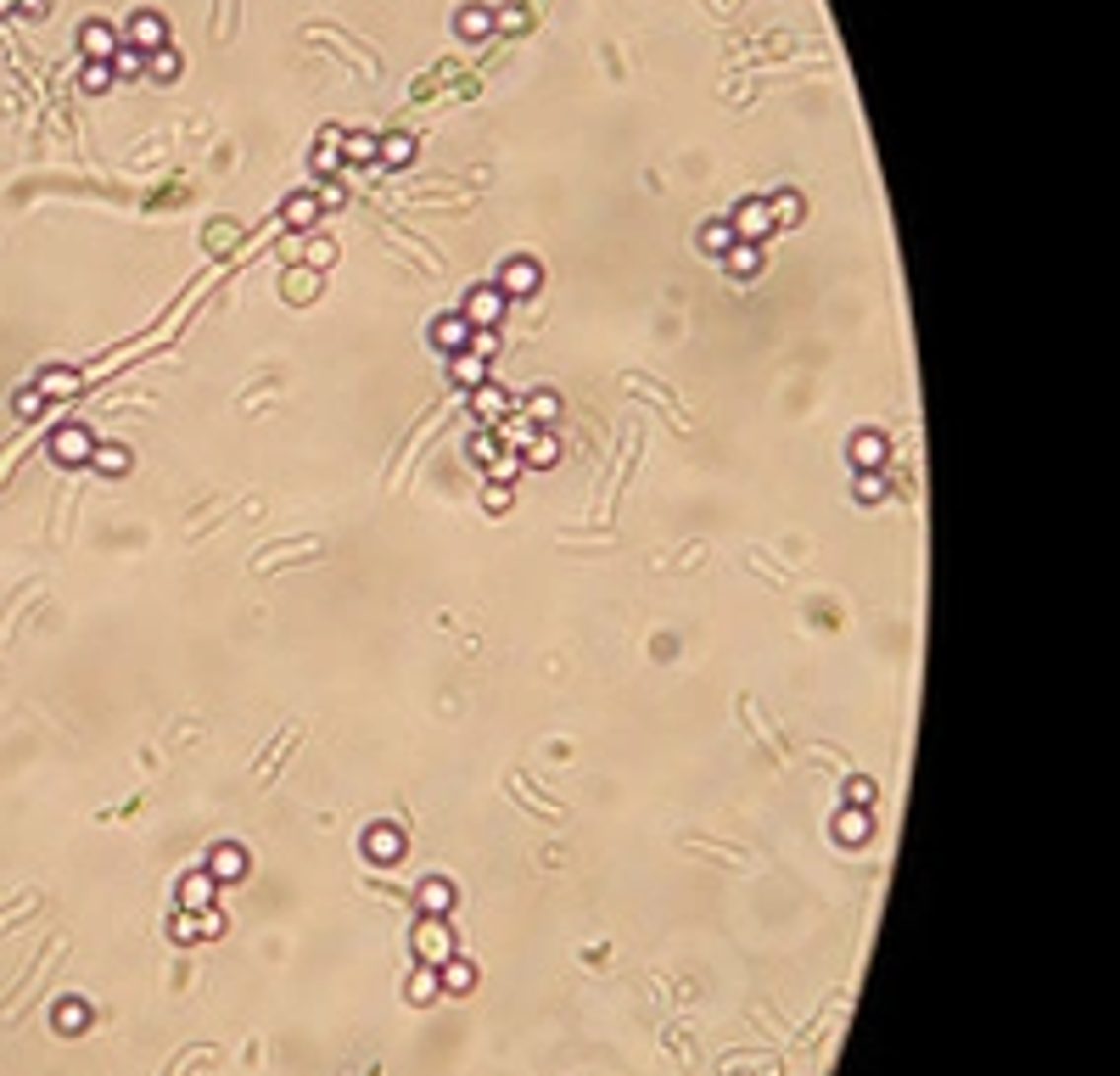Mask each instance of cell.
<instances>
[{
  "label": "cell",
  "instance_id": "1",
  "mask_svg": "<svg viewBox=\"0 0 1120 1076\" xmlns=\"http://www.w3.org/2000/svg\"><path fill=\"white\" fill-rule=\"evenodd\" d=\"M410 948H414V964H443L448 954H460V948H454V931H448V920H431V914H420V920H414Z\"/></svg>",
  "mask_w": 1120,
  "mask_h": 1076
},
{
  "label": "cell",
  "instance_id": "2",
  "mask_svg": "<svg viewBox=\"0 0 1120 1076\" xmlns=\"http://www.w3.org/2000/svg\"><path fill=\"white\" fill-rule=\"evenodd\" d=\"M493 286H499L510 303H521V297H533L538 286H544V264H538L533 253H516V259H504V264H499Z\"/></svg>",
  "mask_w": 1120,
  "mask_h": 1076
},
{
  "label": "cell",
  "instance_id": "3",
  "mask_svg": "<svg viewBox=\"0 0 1120 1076\" xmlns=\"http://www.w3.org/2000/svg\"><path fill=\"white\" fill-rule=\"evenodd\" d=\"M90 454H96V432H90V426L68 421V426H56V432H51V460H56L62 471L90 466Z\"/></svg>",
  "mask_w": 1120,
  "mask_h": 1076
},
{
  "label": "cell",
  "instance_id": "4",
  "mask_svg": "<svg viewBox=\"0 0 1120 1076\" xmlns=\"http://www.w3.org/2000/svg\"><path fill=\"white\" fill-rule=\"evenodd\" d=\"M359 852H364V864H376V869H393V864H404V830L398 824H364V835H359Z\"/></svg>",
  "mask_w": 1120,
  "mask_h": 1076
},
{
  "label": "cell",
  "instance_id": "5",
  "mask_svg": "<svg viewBox=\"0 0 1120 1076\" xmlns=\"http://www.w3.org/2000/svg\"><path fill=\"white\" fill-rule=\"evenodd\" d=\"M471 320V331H487V326H504V314H510V297L487 280V286H471L466 292V309H460Z\"/></svg>",
  "mask_w": 1120,
  "mask_h": 1076
},
{
  "label": "cell",
  "instance_id": "6",
  "mask_svg": "<svg viewBox=\"0 0 1120 1076\" xmlns=\"http://www.w3.org/2000/svg\"><path fill=\"white\" fill-rule=\"evenodd\" d=\"M123 45H135V51H163V45H169V18L152 12V6L129 12V23H123Z\"/></svg>",
  "mask_w": 1120,
  "mask_h": 1076
},
{
  "label": "cell",
  "instance_id": "7",
  "mask_svg": "<svg viewBox=\"0 0 1120 1076\" xmlns=\"http://www.w3.org/2000/svg\"><path fill=\"white\" fill-rule=\"evenodd\" d=\"M174 903L186 908V914H202V908L219 903V881H213L207 869H186V875H180V885H174Z\"/></svg>",
  "mask_w": 1120,
  "mask_h": 1076
},
{
  "label": "cell",
  "instance_id": "8",
  "mask_svg": "<svg viewBox=\"0 0 1120 1076\" xmlns=\"http://www.w3.org/2000/svg\"><path fill=\"white\" fill-rule=\"evenodd\" d=\"M123 45V29H112L107 18H85L79 23V51L85 62H112V51Z\"/></svg>",
  "mask_w": 1120,
  "mask_h": 1076
},
{
  "label": "cell",
  "instance_id": "9",
  "mask_svg": "<svg viewBox=\"0 0 1120 1076\" xmlns=\"http://www.w3.org/2000/svg\"><path fill=\"white\" fill-rule=\"evenodd\" d=\"M728 225H734V236L751 242V247H762L768 236H774V219H768V202H762V196H745L740 208L728 213Z\"/></svg>",
  "mask_w": 1120,
  "mask_h": 1076
},
{
  "label": "cell",
  "instance_id": "10",
  "mask_svg": "<svg viewBox=\"0 0 1120 1076\" xmlns=\"http://www.w3.org/2000/svg\"><path fill=\"white\" fill-rule=\"evenodd\" d=\"M846 454H852V466L858 471H885V460H891V437L874 432V426H862V432H852Z\"/></svg>",
  "mask_w": 1120,
  "mask_h": 1076
},
{
  "label": "cell",
  "instance_id": "11",
  "mask_svg": "<svg viewBox=\"0 0 1120 1076\" xmlns=\"http://www.w3.org/2000/svg\"><path fill=\"white\" fill-rule=\"evenodd\" d=\"M454 897H460V891H454V881H448V875H426V881L414 885V908H420V914H431V920H448Z\"/></svg>",
  "mask_w": 1120,
  "mask_h": 1076
},
{
  "label": "cell",
  "instance_id": "12",
  "mask_svg": "<svg viewBox=\"0 0 1120 1076\" xmlns=\"http://www.w3.org/2000/svg\"><path fill=\"white\" fill-rule=\"evenodd\" d=\"M437 987H443V998H471L477 992V964L466 954H448L437 964Z\"/></svg>",
  "mask_w": 1120,
  "mask_h": 1076
},
{
  "label": "cell",
  "instance_id": "13",
  "mask_svg": "<svg viewBox=\"0 0 1120 1076\" xmlns=\"http://www.w3.org/2000/svg\"><path fill=\"white\" fill-rule=\"evenodd\" d=\"M431 343H437V353H443V359L466 353V347H471V320H466L460 309H454V314H437V326H431Z\"/></svg>",
  "mask_w": 1120,
  "mask_h": 1076
},
{
  "label": "cell",
  "instance_id": "14",
  "mask_svg": "<svg viewBox=\"0 0 1120 1076\" xmlns=\"http://www.w3.org/2000/svg\"><path fill=\"white\" fill-rule=\"evenodd\" d=\"M516 410L533 421L538 432H555V421H560V410H566V404H560V393H555V387H533V393H527Z\"/></svg>",
  "mask_w": 1120,
  "mask_h": 1076
},
{
  "label": "cell",
  "instance_id": "15",
  "mask_svg": "<svg viewBox=\"0 0 1120 1076\" xmlns=\"http://www.w3.org/2000/svg\"><path fill=\"white\" fill-rule=\"evenodd\" d=\"M835 841H841V847L874 841V807H841V813H835Z\"/></svg>",
  "mask_w": 1120,
  "mask_h": 1076
},
{
  "label": "cell",
  "instance_id": "16",
  "mask_svg": "<svg viewBox=\"0 0 1120 1076\" xmlns=\"http://www.w3.org/2000/svg\"><path fill=\"white\" fill-rule=\"evenodd\" d=\"M207 875H213V881H219V885H230V881H247V852L242 847H236V841H219V847H213V852H207Z\"/></svg>",
  "mask_w": 1120,
  "mask_h": 1076
},
{
  "label": "cell",
  "instance_id": "17",
  "mask_svg": "<svg viewBox=\"0 0 1120 1076\" xmlns=\"http://www.w3.org/2000/svg\"><path fill=\"white\" fill-rule=\"evenodd\" d=\"M493 29H499V23H493V6H483V0H466V6L454 12V35L471 39V45H477V39H487Z\"/></svg>",
  "mask_w": 1120,
  "mask_h": 1076
},
{
  "label": "cell",
  "instance_id": "18",
  "mask_svg": "<svg viewBox=\"0 0 1120 1076\" xmlns=\"http://www.w3.org/2000/svg\"><path fill=\"white\" fill-rule=\"evenodd\" d=\"M35 387L45 393V399H79V393H85V376H79L73 365H45L35 376Z\"/></svg>",
  "mask_w": 1120,
  "mask_h": 1076
},
{
  "label": "cell",
  "instance_id": "19",
  "mask_svg": "<svg viewBox=\"0 0 1120 1076\" xmlns=\"http://www.w3.org/2000/svg\"><path fill=\"white\" fill-rule=\"evenodd\" d=\"M309 169L320 174V180H331V174L342 169V129H336V123L320 129V140H314V152H309Z\"/></svg>",
  "mask_w": 1120,
  "mask_h": 1076
},
{
  "label": "cell",
  "instance_id": "20",
  "mask_svg": "<svg viewBox=\"0 0 1120 1076\" xmlns=\"http://www.w3.org/2000/svg\"><path fill=\"white\" fill-rule=\"evenodd\" d=\"M471 410L483 421H504V416H516V399L499 382H483V387H471Z\"/></svg>",
  "mask_w": 1120,
  "mask_h": 1076
},
{
  "label": "cell",
  "instance_id": "21",
  "mask_svg": "<svg viewBox=\"0 0 1120 1076\" xmlns=\"http://www.w3.org/2000/svg\"><path fill=\"white\" fill-rule=\"evenodd\" d=\"M521 466H527V471H555V466H560V437H555V432H533L527 443H521Z\"/></svg>",
  "mask_w": 1120,
  "mask_h": 1076
},
{
  "label": "cell",
  "instance_id": "22",
  "mask_svg": "<svg viewBox=\"0 0 1120 1076\" xmlns=\"http://www.w3.org/2000/svg\"><path fill=\"white\" fill-rule=\"evenodd\" d=\"M768 202V219H774V230H790V225H801V213H807V202H801V192H774V196H762Z\"/></svg>",
  "mask_w": 1120,
  "mask_h": 1076
},
{
  "label": "cell",
  "instance_id": "23",
  "mask_svg": "<svg viewBox=\"0 0 1120 1076\" xmlns=\"http://www.w3.org/2000/svg\"><path fill=\"white\" fill-rule=\"evenodd\" d=\"M342 163H381L376 129H342Z\"/></svg>",
  "mask_w": 1120,
  "mask_h": 1076
},
{
  "label": "cell",
  "instance_id": "24",
  "mask_svg": "<svg viewBox=\"0 0 1120 1076\" xmlns=\"http://www.w3.org/2000/svg\"><path fill=\"white\" fill-rule=\"evenodd\" d=\"M90 471H102V477H129V471H135V454L123 449V443H96Z\"/></svg>",
  "mask_w": 1120,
  "mask_h": 1076
},
{
  "label": "cell",
  "instance_id": "25",
  "mask_svg": "<svg viewBox=\"0 0 1120 1076\" xmlns=\"http://www.w3.org/2000/svg\"><path fill=\"white\" fill-rule=\"evenodd\" d=\"M723 269H728V275H734V280H757V275H762V247H751V242H734V247H728V253H723Z\"/></svg>",
  "mask_w": 1120,
  "mask_h": 1076
},
{
  "label": "cell",
  "instance_id": "26",
  "mask_svg": "<svg viewBox=\"0 0 1120 1076\" xmlns=\"http://www.w3.org/2000/svg\"><path fill=\"white\" fill-rule=\"evenodd\" d=\"M280 219L292 230H314L320 225V202H314V192H292L286 196V208H280Z\"/></svg>",
  "mask_w": 1120,
  "mask_h": 1076
},
{
  "label": "cell",
  "instance_id": "27",
  "mask_svg": "<svg viewBox=\"0 0 1120 1076\" xmlns=\"http://www.w3.org/2000/svg\"><path fill=\"white\" fill-rule=\"evenodd\" d=\"M414 152H420V140H414L410 129H393V135H381V163H387V169H404V163H414Z\"/></svg>",
  "mask_w": 1120,
  "mask_h": 1076
},
{
  "label": "cell",
  "instance_id": "28",
  "mask_svg": "<svg viewBox=\"0 0 1120 1076\" xmlns=\"http://www.w3.org/2000/svg\"><path fill=\"white\" fill-rule=\"evenodd\" d=\"M404 998H410V1004H437V998H443V987H437V964H414Z\"/></svg>",
  "mask_w": 1120,
  "mask_h": 1076
},
{
  "label": "cell",
  "instance_id": "29",
  "mask_svg": "<svg viewBox=\"0 0 1120 1076\" xmlns=\"http://www.w3.org/2000/svg\"><path fill=\"white\" fill-rule=\"evenodd\" d=\"M51 1021H56V1032H62V1038H79V1032L90 1026V1004H85V998H62V1004L51 1009Z\"/></svg>",
  "mask_w": 1120,
  "mask_h": 1076
},
{
  "label": "cell",
  "instance_id": "30",
  "mask_svg": "<svg viewBox=\"0 0 1120 1076\" xmlns=\"http://www.w3.org/2000/svg\"><path fill=\"white\" fill-rule=\"evenodd\" d=\"M448 382L454 387H483L487 382V359H477V353H454V359H448Z\"/></svg>",
  "mask_w": 1120,
  "mask_h": 1076
},
{
  "label": "cell",
  "instance_id": "31",
  "mask_svg": "<svg viewBox=\"0 0 1120 1076\" xmlns=\"http://www.w3.org/2000/svg\"><path fill=\"white\" fill-rule=\"evenodd\" d=\"M695 242L707 247L711 259H723V253H728V247H734V242H740V236H734V225H728V219H707V225H701V236H695Z\"/></svg>",
  "mask_w": 1120,
  "mask_h": 1076
},
{
  "label": "cell",
  "instance_id": "32",
  "mask_svg": "<svg viewBox=\"0 0 1120 1076\" xmlns=\"http://www.w3.org/2000/svg\"><path fill=\"white\" fill-rule=\"evenodd\" d=\"M885 494H891L885 471H858V477H852V500H858V504H879Z\"/></svg>",
  "mask_w": 1120,
  "mask_h": 1076
},
{
  "label": "cell",
  "instance_id": "33",
  "mask_svg": "<svg viewBox=\"0 0 1120 1076\" xmlns=\"http://www.w3.org/2000/svg\"><path fill=\"white\" fill-rule=\"evenodd\" d=\"M483 471H487V483H510V488H516V477H521L527 466H521V449H499Z\"/></svg>",
  "mask_w": 1120,
  "mask_h": 1076
},
{
  "label": "cell",
  "instance_id": "34",
  "mask_svg": "<svg viewBox=\"0 0 1120 1076\" xmlns=\"http://www.w3.org/2000/svg\"><path fill=\"white\" fill-rule=\"evenodd\" d=\"M112 85H118V79H112V62H85V68H79V90H85V96H107Z\"/></svg>",
  "mask_w": 1120,
  "mask_h": 1076
},
{
  "label": "cell",
  "instance_id": "35",
  "mask_svg": "<svg viewBox=\"0 0 1120 1076\" xmlns=\"http://www.w3.org/2000/svg\"><path fill=\"white\" fill-rule=\"evenodd\" d=\"M146 73H152L157 85L180 79V51H174V45H163V51H146Z\"/></svg>",
  "mask_w": 1120,
  "mask_h": 1076
},
{
  "label": "cell",
  "instance_id": "36",
  "mask_svg": "<svg viewBox=\"0 0 1120 1076\" xmlns=\"http://www.w3.org/2000/svg\"><path fill=\"white\" fill-rule=\"evenodd\" d=\"M135 73H146V51L118 45V51H112V79H135Z\"/></svg>",
  "mask_w": 1120,
  "mask_h": 1076
},
{
  "label": "cell",
  "instance_id": "37",
  "mask_svg": "<svg viewBox=\"0 0 1120 1076\" xmlns=\"http://www.w3.org/2000/svg\"><path fill=\"white\" fill-rule=\"evenodd\" d=\"M510 504H516V488L510 483H483V510L487 516H504Z\"/></svg>",
  "mask_w": 1120,
  "mask_h": 1076
},
{
  "label": "cell",
  "instance_id": "38",
  "mask_svg": "<svg viewBox=\"0 0 1120 1076\" xmlns=\"http://www.w3.org/2000/svg\"><path fill=\"white\" fill-rule=\"evenodd\" d=\"M169 937L174 942H202V920H196V914H186V908H174V914H169Z\"/></svg>",
  "mask_w": 1120,
  "mask_h": 1076
},
{
  "label": "cell",
  "instance_id": "39",
  "mask_svg": "<svg viewBox=\"0 0 1120 1076\" xmlns=\"http://www.w3.org/2000/svg\"><path fill=\"white\" fill-rule=\"evenodd\" d=\"M45 404H51V399H45V393H39L35 382H29V387H18V393H12V410H18L23 421H35L39 410H45Z\"/></svg>",
  "mask_w": 1120,
  "mask_h": 1076
},
{
  "label": "cell",
  "instance_id": "40",
  "mask_svg": "<svg viewBox=\"0 0 1120 1076\" xmlns=\"http://www.w3.org/2000/svg\"><path fill=\"white\" fill-rule=\"evenodd\" d=\"M874 797H879V791H874V780H868V774H852V780H846V807H868Z\"/></svg>",
  "mask_w": 1120,
  "mask_h": 1076
},
{
  "label": "cell",
  "instance_id": "41",
  "mask_svg": "<svg viewBox=\"0 0 1120 1076\" xmlns=\"http://www.w3.org/2000/svg\"><path fill=\"white\" fill-rule=\"evenodd\" d=\"M466 353H477V359H499V326L471 331V347H466Z\"/></svg>",
  "mask_w": 1120,
  "mask_h": 1076
},
{
  "label": "cell",
  "instance_id": "42",
  "mask_svg": "<svg viewBox=\"0 0 1120 1076\" xmlns=\"http://www.w3.org/2000/svg\"><path fill=\"white\" fill-rule=\"evenodd\" d=\"M314 202H320V213H326V208H342V202H347V186H342V180H320V186H314Z\"/></svg>",
  "mask_w": 1120,
  "mask_h": 1076
},
{
  "label": "cell",
  "instance_id": "43",
  "mask_svg": "<svg viewBox=\"0 0 1120 1076\" xmlns=\"http://www.w3.org/2000/svg\"><path fill=\"white\" fill-rule=\"evenodd\" d=\"M499 449H504L499 432H471V460H477V466H487V460H493Z\"/></svg>",
  "mask_w": 1120,
  "mask_h": 1076
},
{
  "label": "cell",
  "instance_id": "44",
  "mask_svg": "<svg viewBox=\"0 0 1120 1076\" xmlns=\"http://www.w3.org/2000/svg\"><path fill=\"white\" fill-rule=\"evenodd\" d=\"M320 292V269H309L303 280H286V297H314Z\"/></svg>",
  "mask_w": 1120,
  "mask_h": 1076
},
{
  "label": "cell",
  "instance_id": "45",
  "mask_svg": "<svg viewBox=\"0 0 1120 1076\" xmlns=\"http://www.w3.org/2000/svg\"><path fill=\"white\" fill-rule=\"evenodd\" d=\"M196 920H202V937H224V914H219V903H213V908H202Z\"/></svg>",
  "mask_w": 1120,
  "mask_h": 1076
},
{
  "label": "cell",
  "instance_id": "46",
  "mask_svg": "<svg viewBox=\"0 0 1120 1076\" xmlns=\"http://www.w3.org/2000/svg\"><path fill=\"white\" fill-rule=\"evenodd\" d=\"M331 253H336V247H331L326 236H314V242H309V269H320V264H331Z\"/></svg>",
  "mask_w": 1120,
  "mask_h": 1076
},
{
  "label": "cell",
  "instance_id": "47",
  "mask_svg": "<svg viewBox=\"0 0 1120 1076\" xmlns=\"http://www.w3.org/2000/svg\"><path fill=\"white\" fill-rule=\"evenodd\" d=\"M493 23H504V29H527V12L510 6V12H493Z\"/></svg>",
  "mask_w": 1120,
  "mask_h": 1076
},
{
  "label": "cell",
  "instance_id": "48",
  "mask_svg": "<svg viewBox=\"0 0 1120 1076\" xmlns=\"http://www.w3.org/2000/svg\"><path fill=\"white\" fill-rule=\"evenodd\" d=\"M18 12H29V18H45V12H51V0H18Z\"/></svg>",
  "mask_w": 1120,
  "mask_h": 1076
},
{
  "label": "cell",
  "instance_id": "49",
  "mask_svg": "<svg viewBox=\"0 0 1120 1076\" xmlns=\"http://www.w3.org/2000/svg\"><path fill=\"white\" fill-rule=\"evenodd\" d=\"M18 12V0H0V18H12Z\"/></svg>",
  "mask_w": 1120,
  "mask_h": 1076
}]
</instances>
